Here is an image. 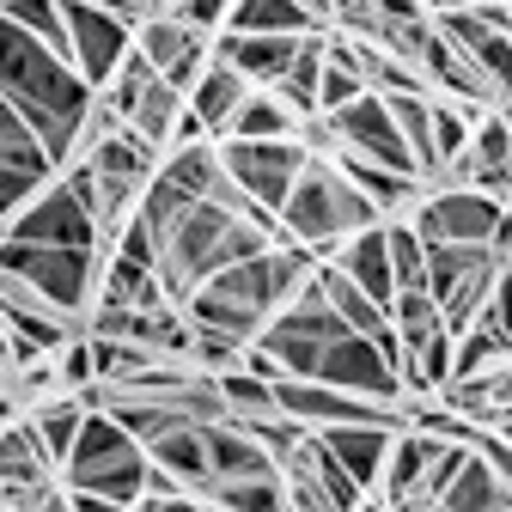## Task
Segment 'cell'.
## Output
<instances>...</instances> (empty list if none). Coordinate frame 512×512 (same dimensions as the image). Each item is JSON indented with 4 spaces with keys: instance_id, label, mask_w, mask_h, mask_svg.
I'll return each instance as SVG.
<instances>
[{
    "instance_id": "1",
    "label": "cell",
    "mask_w": 512,
    "mask_h": 512,
    "mask_svg": "<svg viewBox=\"0 0 512 512\" xmlns=\"http://www.w3.org/2000/svg\"><path fill=\"white\" fill-rule=\"evenodd\" d=\"M55 476L68 482V506H135L147 482V452L135 433H122L110 409L92 403Z\"/></svg>"
},
{
    "instance_id": "2",
    "label": "cell",
    "mask_w": 512,
    "mask_h": 512,
    "mask_svg": "<svg viewBox=\"0 0 512 512\" xmlns=\"http://www.w3.org/2000/svg\"><path fill=\"white\" fill-rule=\"evenodd\" d=\"M372 220H384V214L360 196V189H354L336 165H324V159H305V171L293 177L287 202H281V232H287V244H305L317 263H330V250H336L348 232L372 226Z\"/></svg>"
},
{
    "instance_id": "3",
    "label": "cell",
    "mask_w": 512,
    "mask_h": 512,
    "mask_svg": "<svg viewBox=\"0 0 512 512\" xmlns=\"http://www.w3.org/2000/svg\"><path fill=\"white\" fill-rule=\"evenodd\" d=\"M0 269H13L31 281L55 311L80 317L98 287V244H25V238H0Z\"/></svg>"
},
{
    "instance_id": "4",
    "label": "cell",
    "mask_w": 512,
    "mask_h": 512,
    "mask_svg": "<svg viewBox=\"0 0 512 512\" xmlns=\"http://www.w3.org/2000/svg\"><path fill=\"white\" fill-rule=\"evenodd\" d=\"M220 147V171L244 189V196H256L263 208H275L281 214V202H287V189H293V177L305 171V147L293 141V135H275V141H214Z\"/></svg>"
},
{
    "instance_id": "5",
    "label": "cell",
    "mask_w": 512,
    "mask_h": 512,
    "mask_svg": "<svg viewBox=\"0 0 512 512\" xmlns=\"http://www.w3.org/2000/svg\"><path fill=\"white\" fill-rule=\"evenodd\" d=\"M61 19H68V43H74V74L98 92L116 74V61L128 55V43H135V25L104 13L98 0H61Z\"/></svg>"
},
{
    "instance_id": "6",
    "label": "cell",
    "mask_w": 512,
    "mask_h": 512,
    "mask_svg": "<svg viewBox=\"0 0 512 512\" xmlns=\"http://www.w3.org/2000/svg\"><path fill=\"white\" fill-rule=\"evenodd\" d=\"M0 238H25V244H98V220L92 208L74 196L61 177H49L37 196L0 226Z\"/></svg>"
},
{
    "instance_id": "7",
    "label": "cell",
    "mask_w": 512,
    "mask_h": 512,
    "mask_svg": "<svg viewBox=\"0 0 512 512\" xmlns=\"http://www.w3.org/2000/svg\"><path fill=\"white\" fill-rule=\"evenodd\" d=\"M324 116H330V128H336V147L366 153V159H378V165H391V171L415 177V153H409V141L397 135L391 104H384L372 86H366L360 98H348L342 110H324Z\"/></svg>"
},
{
    "instance_id": "8",
    "label": "cell",
    "mask_w": 512,
    "mask_h": 512,
    "mask_svg": "<svg viewBox=\"0 0 512 512\" xmlns=\"http://www.w3.org/2000/svg\"><path fill=\"white\" fill-rule=\"evenodd\" d=\"M500 196L494 189H476V183H464V189H445V196H427L421 208H415V232L421 238H452V244H488L494 238V226H500Z\"/></svg>"
},
{
    "instance_id": "9",
    "label": "cell",
    "mask_w": 512,
    "mask_h": 512,
    "mask_svg": "<svg viewBox=\"0 0 512 512\" xmlns=\"http://www.w3.org/2000/svg\"><path fill=\"white\" fill-rule=\"evenodd\" d=\"M299 37H305V31H226V37L214 43V55L226 61V68H238L250 86H275V80L287 74Z\"/></svg>"
},
{
    "instance_id": "10",
    "label": "cell",
    "mask_w": 512,
    "mask_h": 512,
    "mask_svg": "<svg viewBox=\"0 0 512 512\" xmlns=\"http://www.w3.org/2000/svg\"><path fill=\"white\" fill-rule=\"evenodd\" d=\"M366 299H378L384 311H391V299H397V275H391V244H384V220H372V226H360V232H348L342 238V263H336Z\"/></svg>"
},
{
    "instance_id": "11",
    "label": "cell",
    "mask_w": 512,
    "mask_h": 512,
    "mask_svg": "<svg viewBox=\"0 0 512 512\" xmlns=\"http://www.w3.org/2000/svg\"><path fill=\"white\" fill-rule=\"evenodd\" d=\"M141 452H147V464L171 470L183 488H196V494H202V506H208V482H214V470H208V439H202V421H177V427L153 433Z\"/></svg>"
},
{
    "instance_id": "12",
    "label": "cell",
    "mask_w": 512,
    "mask_h": 512,
    "mask_svg": "<svg viewBox=\"0 0 512 512\" xmlns=\"http://www.w3.org/2000/svg\"><path fill=\"white\" fill-rule=\"evenodd\" d=\"M391 433H397L391 421H330L317 439H324L330 452L342 458V470L372 494V482H378V470H384V452H391Z\"/></svg>"
},
{
    "instance_id": "13",
    "label": "cell",
    "mask_w": 512,
    "mask_h": 512,
    "mask_svg": "<svg viewBox=\"0 0 512 512\" xmlns=\"http://www.w3.org/2000/svg\"><path fill=\"white\" fill-rule=\"evenodd\" d=\"M421 74H433L445 86V98H458V104H488L494 98V80L476 68L458 43H445L439 31H427V43H421Z\"/></svg>"
},
{
    "instance_id": "14",
    "label": "cell",
    "mask_w": 512,
    "mask_h": 512,
    "mask_svg": "<svg viewBox=\"0 0 512 512\" xmlns=\"http://www.w3.org/2000/svg\"><path fill=\"white\" fill-rule=\"evenodd\" d=\"M433 506H452V512H476V506H494V512H512V488L494 476V464L476 452V445H464V458L452 470V482L439 488Z\"/></svg>"
},
{
    "instance_id": "15",
    "label": "cell",
    "mask_w": 512,
    "mask_h": 512,
    "mask_svg": "<svg viewBox=\"0 0 512 512\" xmlns=\"http://www.w3.org/2000/svg\"><path fill=\"white\" fill-rule=\"evenodd\" d=\"M244 92H250V80H244L238 68H226V61L214 55L208 68L196 74V86L183 92V104H189V116H196V122L208 128V135H220V128H226V116L244 104Z\"/></svg>"
},
{
    "instance_id": "16",
    "label": "cell",
    "mask_w": 512,
    "mask_h": 512,
    "mask_svg": "<svg viewBox=\"0 0 512 512\" xmlns=\"http://www.w3.org/2000/svg\"><path fill=\"white\" fill-rule=\"evenodd\" d=\"M336 171L360 189V196H366L378 214H397V208L415 202V177H403V171H391V165H378V159H366V153L336 147Z\"/></svg>"
},
{
    "instance_id": "17",
    "label": "cell",
    "mask_w": 512,
    "mask_h": 512,
    "mask_svg": "<svg viewBox=\"0 0 512 512\" xmlns=\"http://www.w3.org/2000/svg\"><path fill=\"white\" fill-rule=\"evenodd\" d=\"M281 464H299V470H305L317 488H324V500H330V506H360V500H372V494H366V488H360V482L342 470V458H336V452H330V445L317 439L311 427L299 433V445H293V452H287Z\"/></svg>"
},
{
    "instance_id": "18",
    "label": "cell",
    "mask_w": 512,
    "mask_h": 512,
    "mask_svg": "<svg viewBox=\"0 0 512 512\" xmlns=\"http://www.w3.org/2000/svg\"><path fill=\"white\" fill-rule=\"evenodd\" d=\"M293 128H299V116H293L269 86H250L244 104L226 116V128H220L214 141H226V135H232V141H275V135H293Z\"/></svg>"
},
{
    "instance_id": "19",
    "label": "cell",
    "mask_w": 512,
    "mask_h": 512,
    "mask_svg": "<svg viewBox=\"0 0 512 512\" xmlns=\"http://www.w3.org/2000/svg\"><path fill=\"white\" fill-rule=\"evenodd\" d=\"M86 409H92L86 391H49V397L31 403V427H37V439H43V452H49L55 470H61V458H68V445H74Z\"/></svg>"
},
{
    "instance_id": "20",
    "label": "cell",
    "mask_w": 512,
    "mask_h": 512,
    "mask_svg": "<svg viewBox=\"0 0 512 512\" xmlns=\"http://www.w3.org/2000/svg\"><path fill=\"white\" fill-rule=\"evenodd\" d=\"M317 80H324V31H305L293 61H287V74L269 86L293 116H317Z\"/></svg>"
},
{
    "instance_id": "21",
    "label": "cell",
    "mask_w": 512,
    "mask_h": 512,
    "mask_svg": "<svg viewBox=\"0 0 512 512\" xmlns=\"http://www.w3.org/2000/svg\"><path fill=\"white\" fill-rule=\"evenodd\" d=\"M153 171H159L165 183H177L183 196H196V202H202L208 189L220 183V147H214L208 135H202V141H177V147H171V159H165V165H153Z\"/></svg>"
},
{
    "instance_id": "22",
    "label": "cell",
    "mask_w": 512,
    "mask_h": 512,
    "mask_svg": "<svg viewBox=\"0 0 512 512\" xmlns=\"http://www.w3.org/2000/svg\"><path fill=\"white\" fill-rule=\"evenodd\" d=\"M98 299H116V305H141V311H153V305H165V287H159V269H147V263H135V256L110 250V269H104Z\"/></svg>"
},
{
    "instance_id": "23",
    "label": "cell",
    "mask_w": 512,
    "mask_h": 512,
    "mask_svg": "<svg viewBox=\"0 0 512 512\" xmlns=\"http://www.w3.org/2000/svg\"><path fill=\"white\" fill-rule=\"evenodd\" d=\"M202 37H208V31H189V25H183L177 13H165V7H153V13H147V19L135 25V49H141V55L153 61L159 74L171 68V61H177L183 49H196Z\"/></svg>"
},
{
    "instance_id": "24",
    "label": "cell",
    "mask_w": 512,
    "mask_h": 512,
    "mask_svg": "<svg viewBox=\"0 0 512 512\" xmlns=\"http://www.w3.org/2000/svg\"><path fill=\"white\" fill-rule=\"evenodd\" d=\"M0 13H7L19 31H31L49 55L74 61V43H68V19H61V0H0Z\"/></svg>"
},
{
    "instance_id": "25",
    "label": "cell",
    "mask_w": 512,
    "mask_h": 512,
    "mask_svg": "<svg viewBox=\"0 0 512 512\" xmlns=\"http://www.w3.org/2000/svg\"><path fill=\"white\" fill-rule=\"evenodd\" d=\"M476 116H482V104H458V98L427 104V135H433V159H439V171H445V165H452V159L470 147Z\"/></svg>"
},
{
    "instance_id": "26",
    "label": "cell",
    "mask_w": 512,
    "mask_h": 512,
    "mask_svg": "<svg viewBox=\"0 0 512 512\" xmlns=\"http://www.w3.org/2000/svg\"><path fill=\"white\" fill-rule=\"evenodd\" d=\"M317 19L299 0H232L226 7V31H311Z\"/></svg>"
},
{
    "instance_id": "27",
    "label": "cell",
    "mask_w": 512,
    "mask_h": 512,
    "mask_svg": "<svg viewBox=\"0 0 512 512\" xmlns=\"http://www.w3.org/2000/svg\"><path fill=\"white\" fill-rule=\"evenodd\" d=\"M177 110H183V92L171 86V80H153L147 92H141V104L128 110V128H135V135L159 153L165 141H171V122H177Z\"/></svg>"
},
{
    "instance_id": "28",
    "label": "cell",
    "mask_w": 512,
    "mask_h": 512,
    "mask_svg": "<svg viewBox=\"0 0 512 512\" xmlns=\"http://www.w3.org/2000/svg\"><path fill=\"white\" fill-rule=\"evenodd\" d=\"M384 244H391V275L397 287H427V244L409 220H384Z\"/></svg>"
},
{
    "instance_id": "29",
    "label": "cell",
    "mask_w": 512,
    "mask_h": 512,
    "mask_svg": "<svg viewBox=\"0 0 512 512\" xmlns=\"http://www.w3.org/2000/svg\"><path fill=\"white\" fill-rule=\"evenodd\" d=\"M214 384H220L226 415H275V378H256V372H214Z\"/></svg>"
},
{
    "instance_id": "30",
    "label": "cell",
    "mask_w": 512,
    "mask_h": 512,
    "mask_svg": "<svg viewBox=\"0 0 512 512\" xmlns=\"http://www.w3.org/2000/svg\"><path fill=\"white\" fill-rule=\"evenodd\" d=\"M403 427H415V433H433V439H452V445H470L482 421H458L452 409H427V403H421V409H409V415H403Z\"/></svg>"
},
{
    "instance_id": "31",
    "label": "cell",
    "mask_w": 512,
    "mask_h": 512,
    "mask_svg": "<svg viewBox=\"0 0 512 512\" xmlns=\"http://www.w3.org/2000/svg\"><path fill=\"white\" fill-rule=\"evenodd\" d=\"M55 354H61V360H55L61 391H86V384H92V336H68Z\"/></svg>"
},
{
    "instance_id": "32",
    "label": "cell",
    "mask_w": 512,
    "mask_h": 512,
    "mask_svg": "<svg viewBox=\"0 0 512 512\" xmlns=\"http://www.w3.org/2000/svg\"><path fill=\"white\" fill-rule=\"evenodd\" d=\"M366 92V80L354 74V68H342V61H330L324 55V80H317V110H342L348 98H360Z\"/></svg>"
},
{
    "instance_id": "33",
    "label": "cell",
    "mask_w": 512,
    "mask_h": 512,
    "mask_svg": "<svg viewBox=\"0 0 512 512\" xmlns=\"http://www.w3.org/2000/svg\"><path fill=\"white\" fill-rule=\"evenodd\" d=\"M470 445H476V452H482V458L494 464V476H500V482L512 488V439H506L500 427H476V439H470Z\"/></svg>"
},
{
    "instance_id": "34",
    "label": "cell",
    "mask_w": 512,
    "mask_h": 512,
    "mask_svg": "<svg viewBox=\"0 0 512 512\" xmlns=\"http://www.w3.org/2000/svg\"><path fill=\"white\" fill-rule=\"evenodd\" d=\"M299 7H305L311 19H330V0H299Z\"/></svg>"
},
{
    "instance_id": "35",
    "label": "cell",
    "mask_w": 512,
    "mask_h": 512,
    "mask_svg": "<svg viewBox=\"0 0 512 512\" xmlns=\"http://www.w3.org/2000/svg\"><path fill=\"white\" fill-rule=\"evenodd\" d=\"M421 7H433V13H439V7H458V0H421Z\"/></svg>"
},
{
    "instance_id": "36",
    "label": "cell",
    "mask_w": 512,
    "mask_h": 512,
    "mask_svg": "<svg viewBox=\"0 0 512 512\" xmlns=\"http://www.w3.org/2000/svg\"><path fill=\"white\" fill-rule=\"evenodd\" d=\"M0 384H7V354H0Z\"/></svg>"
},
{
    "instance_id": "37",
    "label": "cell",
    "mask_w": 512,
    "mask_h": 512,
    "mask_svg": "<svg viewBox=\"0 0 512 512\" xmlns=\"http://www.w3.org/2000/svg\"><path fill=\"white\" fill-rule=\"evenodd\" d=\"M506 31H512V0H506Z\"/></svg>"
},
{
    "instance_id": "38",
    "label": "cell",
    "mask_w": 512,
    "mask_h": 512,
    "mask_svg": "<svg viewBox=\"0 0 512 512\" xmlns=\"http://www.w3.org/2000/svg\"><path fill=\"white\" fill-rule=\"evenodd\" d=\"M464 7H470V0H464Z\"/></svg>"
}]
</instances>
